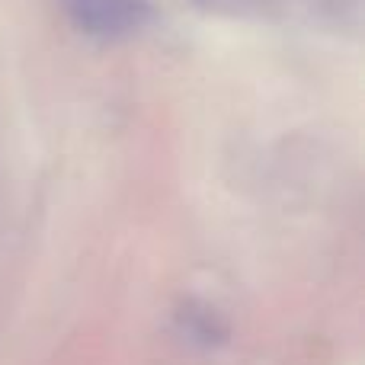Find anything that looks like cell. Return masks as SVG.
Here are the masks:
<instances>
[{
	"mask_svg": "<svg viewBox=\"0 0 365 365\" xmlns=\"http://www.w3.org/2000/svg\"><path fill=\"white\" fill-rule=\"evenodd\" d=\"M61 4L87 36L100 38H119L128 32H138L151 19L148 0H61Z\"/></svg>",
	"mask_w": 365,
	"mask_h": 365,
	"instance_id": "cell-1",
	"label": "cell"
}]
</instances>
